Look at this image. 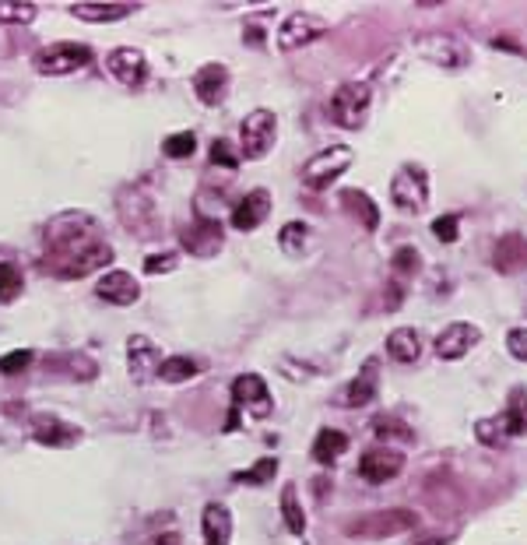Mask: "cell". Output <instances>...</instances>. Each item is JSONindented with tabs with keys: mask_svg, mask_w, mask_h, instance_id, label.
Returning <instances> with one entry per match:
<instances>
[{
	"mask_svg": "<svg viewBox=\"0 0 527 545\" xmlns=\"http://www.w3.org/2000/svg\"><path fill=\"white\" fill-rule=\"evenodd\" d=\"M113 261V247L95 233L88 215H60L46 225L43 272L57 278H82Z\"/></svg>",
	"mask_w": 527,
	"mask_h": 545,
	"instance_id": "cell-1",
	"label": "cell"
},
{
	"mask_svg": "<svg viewBox=\"0 0 527 545\" xmlns=\"http://www.w3.org/2000/svg\"><path fill=\"white\" fill-rule=\"evenodd\" d=\"M419 528V514L412 510H376V514H366V517H355L349 521V539H369V542H380V539H394V535H408Z\"/></svg>",
	"mask_w": 527,
	"mask_h": 545,
	"instance_id": "cell-2",
	"label": "cell"
},
{
	"mask_svg": "<svg viewBox=\"0 0 527 545\" xmlns=\"http://www.w3.org/2000/svg\"><path fill=\"white\" fill-rule=\"evenodd\" d=\"M412 50H415L426 64L443 67V71H460V67H468V60H471V50H468L457 36H450V32H419V36L412 39Z\"/></svg>",
	"mask_w": 527,
	"mask_h": 545,
	"instance_id": "cell-3",
	"label": "cell"
},
{
	"mask_svg": "<svg viewBox=\"0 0 527 545\" xmlns=\"http://www.w3.org/2000/svg\"><path fill=\"white\" fill-rule=\"evenodd\" d=\"M369 106H373V89L366 82H345L331 95V120L345 130H358L369 120Z\"/></svg>",
	"mask_w": 527,
	"mask_h": 545,
	"instance_id": "cell-4",
	"label": "cell"
},
{
	"mask_svg": "<svg viewBox=\"0 0 527 545\" xmlns=\"http://www.w3.org/2000/svg\"><path fill=\"white\" fill-rule=\"evenodd\" d=\"M88 64H91V50L85 43H50L46 50L35 53V71L50 75V78L85 71Z\"/></svg>",
	"mask_w": 527,
	"mask_h": 545,
	"instance_id": "cell-5",
	"label": "cell"
},
{
	"mask_svg": "<svg viewBox=\"0 0 527 545\" xmlns=\"http://www.w3.org/2000/svg\"><path fill=\"white\" fill-rule=\"evenodd\" d=\"M278 138V116L271 109H254L240 123V155L243 159H264L274 148Z\"/></svg>",
	"mask_w": 527,
	"mask_h": 545,
	"instance_id": "cell-6",
	"label": "cell"
},
{
	"mask_svg": "<svg viewBox=\"0 0 527 545\" xmlns=\"http://www.w3.org/2000/svg\"><path fill=\"white\" fill-rule=\"evenodd\" d=\"M351 159H355V152H351L349 145H331V148L317 152V155L303 166V183H306L310 190H327L331 183L349 170Z\"/></svg>",
	"mask_w": 527,
	"mask_h": 545,
	"instance_id": "cell-7",
	"label": "cell"
},
{
	"mask_svg": "<svg viewBox=\"0 0 527 545\" xmlns=\"http://www.w3.org/2000/svg\"><path fill=\"white\" fill-rule=\"evenodd\" d=\"M320 36H327V21L320 14H310V11H292L281 28H278V50L281 53H295L310 43H317Z\"/></svg>",
	"mask_w": 527,
	"mask_h": 545,
	"instance_id": "cell-8",
	"label": "cell"
},
{
	"mask_svg": "<svg viewBox=\"0 0 527 545\" xmlns=\"http://www.w3.org/2000/svg\"><path fill=\"white\" fill-rule=\"evenodd\" d=\"M390 201L401 208V211H422L429 204V177L426 170L419 166H405L394 180H390Z\"/></svg>",
	"mask_w": 527,
	"mask_h": 545,
	"instance_id": "cell-9",
	"label": "cell"
},
{
	"mask_svg": "<svg viewBox=\"0 0 527 545\" xmlns=\"http://www.w3.org/2000/svg\"><path fill=\"white\" fill-rule=\"evenodd\" d=\"M232 408H243L254 419H267L271 415L274 401L267 394V383H264L261 373H240L232 380Z\"/></svg>",
	"mask_w": 527,
	"mask_h": 545,
	"instance_id": "cell-10",
	"label": "cell"
},
{
	"mask_svg": "<svg viewBox=\"0 0 527 545\" xmlns=\"http://www.w3.org/2000/svg\"><path fill=\"white\" fill-rule=\"evenodd\" d=\"M405 471V454L397 447H373L358 457V475L369 486H383L390 478H397Z\"/></svg>",
	"mask_w": 527,
	"mask_h": 545,
	"instance_id": "cell-11",
	"label": "cell"
},
{
	"mask_svg": "<svg viewBox=\"0 0 527 545\" xmlns=\"http://www.w3.org/2000/svg\"><path fill=\"white\" fill-rule=\"evenodd\" d=\"M478 342H482V331H478L475 324H468V320H457V324L443 328L437 335V356L443 363H457V359H464Z\"/></svg>",
	"mask_w": 527,
	"mask_h": 545,
	"instance_id": "cell-12",
	"label": "cell"
},
{
	"mask_svg": "<svg viewBox=\"0 0 527 545\" xmlns=\"http://www.w3.org/2000/svg\"><path fill=\"white\" fill-rule=\"evenodd\" d=\"M159 366H162V352H159V345H155L152 338L134 335V338L127 342V373H130L134 383L155 380V376H159Z\"/></svg>",
	"mask_w": 527,
	"mask_h": 545,
	"instance_id": "cell-13",
	"label": "cell"
},
{
	"mask_svg": "<svg viewBox=\"0 0 527 545\" xmlns=\"http://www.w3.org/2000/svg\"><path fill=\"white\" fill-rule=\"evenodd\" d=\"M106 67H109V75H113L120 85H127V89H138V85L148 78V60H145V53L134 50V46H116V50H109V53H106Z\"/></svg>",
	"mask_w": 527,
	"mask_h": 545,
	"instance_id": "cell-14",
	"label": "cell"
},
{
	"mask_svg": "<svg viewBox=\"0 0 527 545\" xmlns=\"http://www.w3.org/2000/svg\"><path fill=\"white\" fill-rule=\"evenodd\" d=\"M95 292H98L102 303H113V306H130V303L141 299V285H138V278L130 272L102 274L98 285H95Z\"/></svg>",
	"mask_w": 527,
	"mask_h": 545,
	"instance_id": "cell-15",
	"label": "cell"
},
{
	"mask_svg": "<svg viewBox=\"0 0 527 545\" xmlns=\"http://www.w3.org/2000/svg\"><path fill=\"white\" fill-rule=\"evenodd\" d=\"M376 380H380V369H376V359H366L362 369H358V376L349 380L345 387H342V394H338V405L342 408H362V405H369L373 398H376Z\"/></svg>",
	"mask_w": 527,
	"mask_h": 545,
	"instance_id": "cell-16",
	"label": "cell"
},
{
	"mask_svg": "<svg viewBox=\"0 0 527 545\" xmlns=\"http://www.w3.org/2000/svg\"><path fill=\"white\" fill-rule=\"evenodd\" d=\"M179 236H183V247L190 254H197V257H215L222 250V225L211 222V218H201V222L186 225Z\"/></svg>",
	"mask_w": 527,
	"mask_h": 545,
	"instance_id": "cell-17",
	"label": "cell"
},
{
	"mask_svg": "<svg viewBox=\"0 0 527 545\" xmlns=\"http://www.w3.org/2000/svg\"><path fill=\"white\" fill-rule=\"evenodd\" d=\"M271 215V194L267 190H250L236 208H232V215H229V222H232V229H240V233H250V229H257L264 218Z\"/></svg>",
	"mask_w": 527,
	"mask_h": 545,
	"instance_id": "cell-18",
	"label": "cell"
},
{
	"mask_svg": "<svg viewBox=\"0 0 527 545\" xmlns=\"http://www.w3.org/2000/svg\"><path fill=\"white\" fill-rule=\"evenodd\" d=\"M193 95L204 102V106H218L225 95H229V71L222 64H204L197 75H193Z\"/></svg>",
	"mask_w": 527,
	"mask_h": 545,
	"instance_id": "cell-19",
	"label": "cell"
},
{
	"mask_svg": "<svg viewBox=\"0 0 527 545\" xmlns=\"http://www.w3.org/2000/svg\"><path fill=\"white\" fill-rule=\"evenodd\" d=\"M492 265H496V272L503 274H517L527 268V240L521 233H507L499 243H496V250H492Z\"/></svg>",
	"mask_w": 527,
	"mask_h": 545,
	"instance_id": "cell-20",
	"label": "cell"
},
{
	"mask_svg": "<svg viewBox=\"0 0 527 545\" xmlns=\"http://www.w3.org/2000/svg\"><path fill=\"white\" fill-rule=\"evenodd\" d=\"M201 532L204 545H229L232 542V514L222 503H208L201 514Z\"/></svg>",
	"mask_w": 527,
	"mask_h": 545,
	"instance_id": "cell-21",
	"label": "cell"
},
{
	"mask_svg": "<svg viewBox=\"0 0 527 545\" xmlns=\"http://www.w3.org/2000/svg\"><path fill=\"white\" fill-rule=\"evenodd\" d=\"M387 356L401 366L419 363V356H422V335H419L415 328H397V331H390V335H387Z\"/></svg>",
	"mask_w": 527,
	"mask_h": 545,
	"instance_id": "cell-22",
	"label": "cell"
},
{
	"mask_svg": "<svg viewBox=\"0 0 527 545\" xmlns=\"http://www.w3.org/2000/svg\"><path fill=\"white\" fill-rule=\"evenodd\" d=\"M342 204H345V211H351V215L358 218V225H362L366 233H373V229L380 225V208L373 204L369 194H362V190H345V194H342Z\"/></svg>",
	"mask_w": 527,
	"mask_h": 545,
	"instance_id": "cell-23",
	"label": "cell"
},
{
	"mask_svg": "<svg viewBox=\"0 0 527 545\" xmlns=\"http://www.w3.org/2000/svg\"><path fill=\"white\" fill-rule=\"evenodd\" d=\"M345 451H349V433L342 430H320L313 440V461L320 464H334Z\"/></svg>",
	"mask_w": 527,
	"mask_h": 545,
	"instance_id": "cell-24",
	"label": "cell"
},
{
	"mask_svg": "<svg viewBox=\"0 0 527 545\" xmlns=\"http://www.w3.org/2000/svg\"><path fill=\"white\" fill-rule=\"evenodd\" d=\"M71 14H75V18H82V21H95V25H102V21H120V18H130V14H134V7H130V4H75V7H71Z\"/></svg>",
	"mask_w": 527,
	"mask_h": 545,
	"instance_id": "cell-25",
	"label": "cell"
},
{
	"mask_svg": "<svg viewBox=\"0 0 527 545\" xmlns=\"http://www.w3.org/2000/svg\"><path fill=\"white\" fill-rule=\"evenodd\" d=\"M35 440L46 444V447H64V444H75L78 440V430L60 423V419H35Z\"/></svg>",
	"mask_w": 527,
	"mask_h": 545,
	"instance_id": "cell-26",
	"label": "cell"
},
{
	"mask_svg": "<svg viewBox=\"0 0 527 545\" xmlns=\"http://www.w3.org/2000/svg\"><path fill=\"white\" fill-rule=\"evenodd\" d=\"M278 247H281L288 257H303L306 247H310V225H306V222H288V225H281Z\"/></svg>",
	"mask_w": 527,
	"mask_h": 545,
	"instance_id": "cell-27",
	"label": "cell"
},
{
	"mask_svg": "<svg viewBox=\"0 0 527 545\" xmlns=\"http://www.w3.org/2000/svg\"><path fill=\"white\" fill-rule=\"evenodd\" d=\"M281 517H285V528H288L292 535H303V532H306V514H303V507H299V489H295L292 482L281 489Z\"/></svg>",
	"mask_w": 527,
	"mask_h": 545,
	"instance_id": "cell-28",
	"label": "cell"
},
{
	"mask_svg": "<svg viewBox=\"0 0 527 545\" xmlns=\"http://www.w3.org/2000/svg\"><path fill=\"white\" fill-rule=\"evenodd\" d=\"M197 373H201V366L193 363V359H186V356H169L159 366V380H166V383H186Z\"/></svg>",
	"mask_w": 527,
	"mask_h": 545,
	"instance_id": "cell-29",
	"label": "cell"
},
{
	"mask_svg": "<svg viewBox=\"0 0 527 545\" xmlns=\"http://www.w3.org/2000/svg\"><path fill=\"white\" fill-rule=\"evenodd\" d=\"M274 475H278V461H274V457H261L254 468L236 471V482H243V486H264V482H271Z\"/></svg>",
	"mask_w": 527,
	"mask_h": 545,
	"instance_id": "cell-30",
	"label": "cell"
},
{
	"mask_svg": "<svg viewBox=\"0 0 527 545\" xmlns=\"http://www.w3.org/2000/svg\"><path fill=\"white\" fill-rule=\"evenodd\" d=\"M193 148H197V138H193L190 130L169 134V138L162 141V152H166L169 159H190V155H193Z\"/></svg>",
	"mask_w": 527,
	"mask_h": 545,
	"instance_id": "cell-31",
	"label": "cell"
},
{
	"mask_svg": "<svg viewBox=\"0 0 527 545\" xmlns=\"http://www.w3.org/2000/svg\"><path fill=\"white\" fill-rule=\"evenodd\" d=\"M39 11L32 4H14V0H0V21L7 25H28Z\"/></svg>",
	"mask_w": 527,
	"mask_h": 545,
	"instance_id": "cell-32",
	"label": "cell"
},
{
	"mask_svg": "<svg viewBox=\"0 0 527 545\" xmlns=\"http://www.w3.org/2000/svg\"><path fill=\"white\" fill-rule=\"evenodd\" d=\"M373 430H376V437H383V440H401V444H412V430L408 426H401L397 419H390V415H380L376 423H373Z\"/></svg>",
	"mask_w": 527,
	"mask_h": 545,
	"instance_id": "cell-33",
	"label": "cell"
},
{
	"mask_svg": "<svg viewBox=\"0 0 527 545\" xmlns=\"http://www.w3.org/2000/svg\"><path fill=\"white\" fill-rule=\"evenodd\" d=\"M21 292V272L7 261H0V303H11Z\"/></svg>",
	"mask_w": 527,
	"mask_h": 545,
	"instance_id": "cell-34",
	"label": "cell"
},
{
	"mask_svg": "<svg viewBox=\"0 0 527 545\" xmlns=\"http://www.w3.org/2000/svg\"><path fill=\"white\" fill-rule=\"evenodd\" d=\"M433 236L439 243H453L460 236V215H439L433 222Z\"/></svg>",
	"mask_w": 527,
	"mask_h": 545,
	"instance_id": "cell-35",
	"label": "cell"
},
{
	"mask_svg": "<svg viewBox=\"0 0 527 545\" xmlns=\"http://www.w3.org/2000/svg\"><path fill=\"white\" fill-rule=\"evenodd\" d=\"M211 162L222 166V170H236V166H240V152H236L229 141H215V145H211Z\"/></svg>",
	"mask_w": 527,
	"mask_h": 545,
	"instance_id": "cell-36",
	"label": "cell"
},
{
	"mask_svg": "<svg viewBox=\"0 0 527 545\" xmlns=\"http://www.w3.org/2000/svg\"><path fill=\"white\" fill-rule=\"evenodd\" d=\"M28 363H32V352H28V349H21V352H7V356H0V373L14 376V373L28 369Z\"/></svg>",
	"mask_w": 527,
	"mask_h": 545,
	"instance_id": "cell-37",
	"label": "cell"
},
{
	"mask_svg": "<svg viewBox=\"0 0 527 545\" xmlns=\"http://www.w3.org/2000/svg\"><path fill=\"white\" fill-rule=\"evenodd\" d=\"M394 272H401V274H412L415 268H419V250L415 247H401V250H394Z\"/></svg>",
	"mask_w": 527,
	"mask_h": 545,
	"instance_id": "cell-38",
	"label": "cell"
},
{
	"mask_svg": "<svg viewBox=\"0 0 527 545\" xmlns=\"http://www.w3.org/2000/svg\"><path fill=\"white\" fill-rule=\"evenodd\" d=\"M179 268V254H155L145 261V272L148 274H169Z\"/></svg>",
	"mask_w": 527,
	"mask_h": 545,
	"instance_id": "cell-39",
	"label": "cell"
},
{
	"mask_svg": "<svg viewBox=\"0 0 527 545\" xmlns=\"http://www.w3.org/2000/svg\"><path fill=\"white\" fill-rule=\"evenodd\" d=\"M507 349H510L514 359L527 363V328H514V331L507 335Z\"/></svg>",
	"mask_w": 527,
	"mask_h": 545,
	"instance_id": "cell-40",
	"label": "cell"
},
{
	"mask_svg": "<svg viewBox=\"0 0 527 545\" xmlns=\"http://www.w3.org/2000/svg\"><path fill=\"white\" fill-rule=\"evenodd\" d=\"M148 545H179V535H176V532H166V535H155Z\"/></svg>",
	"mask_w": 527,
	"mask_h": 545,
	"instance_id": "cell-41",
	"label": "cell"
},
{
	"mask_svg": "<svg viewBox=\"0 0 527 545\" xmlns=\"http://www.w3.org/2000/svg\"><path fill=\"white\" fill-rule=\"evenodd\" d=\"M426 545H439V542H426Z\"/></svg>",
	"mask_w": 527,
	"mask_h": 545,
	"instance_id": "cell-42",
	"label": "cell"
}]
</instances>
